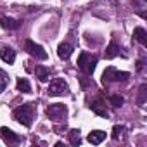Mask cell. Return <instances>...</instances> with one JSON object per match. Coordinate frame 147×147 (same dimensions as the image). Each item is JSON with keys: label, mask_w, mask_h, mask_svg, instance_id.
Listing matches in <instances>:
<instances>
[{"label": "cell", "mask_w": 147, "mask_h": 147, "mask_svg": "<svg viewBox=\"0 0 147 147\" xmlns=\"http://www.w3.org/2000/svg\"><path fill=\"white\" fill-rule=\"evenodd\" d=\"M12 116H14V119L19 121L23 126L30 128V126H31V121H33V106H31V104H23V106H19V107L14 109Z\"/></svg>", "instance_id": "cell-1"}, {"label": "cell", "mask_w": 147, "mask_h": 147, "mask_svg": "<svg viewBox=\"0 0 147 147\" xmlns=\"http://www.w3.org/2000/svg\"><path fill=\"white\" fill-rule=\"evenodd\" d=\"M95 66H97V57L95 55H92V54H88V52H82L80 54V57H78V67L85 73V75H92L94 73V69H95Z\"/></svg>", "instance_id": "cell-2"}, {"label": "cell", "mask_w": 147, "mask_h": 147, "mask_svg": "<svg viewBox=\"0 0 147 147\" xmlns=\"http://www.w3.org/2000/svg\"><path fill=\"white\" fill-rule=\"evenodd\" d=\"M130 78V73L126 71H118L114 67H107L104 73H102V83L107 85L111 82H126Z\"/></svg>", "instance_id": "cell-3"}, {"label": "cell", "mask_w": 147, "mask_h": 147, "mask_svg": "<svg viewBox=\"0 0 147 147\" xmlns=\"http://www.w3.org/2000/svg\"><path fill=\"white\" fill-rule=\"evenodd\" d=\"M24 50H26L30 55H33L35 59H40V61H45V59L49 57L47 50H45L42 45H38V43H35V42H31V40H28V42L24 43Z\"/></svg>", "instance_id": "cell-4"}, {"label": "cell", "mask_w": 147, "mask_h": 147, "mask_svg": "<svg viewBox=\"0 0 147 147\" xmlns=\"http://www.w3.org/2000/svg\"><path fill=\"white\" fill-rule=\"evenodd\" d=\"M47 92H49V95H64V94L69 92V87H67V83L62 78H54L50 82Z\"/></svg>", "instance_id": "cell-5"}, {"label": "cell", "mask_w": 147, "mask_h": 147, "mask_svg": "<svg viewBox=\"0 0 147 147\" xmlns=\"http://www.w3.org/2000/svg\"><path fill=\"white\" fill-rule=\"evenodd\" d=\"M66 114H67V109H66V106H62V104H50V106L47 107V116H49L50 119H54V121L64 119Z\"/></svg>", "instance_id": "cell-6"}, {"label": "cell", "mask_w": 147, "mask_h": 147, "mask_svg": "<svg viewBox=\"0 0 147 147\" xmlns=\"http://www.w3.org/2000/svg\"><path fill=\"white\" fill-rule=\"evenodd\" d=\"M0 137H2L5 140V144H9V145L21 142V137L18 133H14L11 128H7V126H0Z\"/></svg>", "instance_id": "cell-7"}, {"label": "cell", "mask_w": 147, "mask_h": 147, "mask_svg": "<svg viewBox=\"0 0 147 147\" xmlns=\"http://www.w3.org/2000/svg\"><path fill=\"white\" fill-rule=\"evenodd\" d=\"M90 109H92L95 114L102 116V118H109V113H107L106 104H104L102 99H95V100H92V102H90Z\"/></svg>", "instance_id": "cell-8"}, {"label": "cell", "mask_w": 147, "mask_h": 147, "mask_svg": "<svg viewBox=\"0 0 147 147\" xmlns=\"http://www.w3.org/2000/svg\"><path fill=\"white\" fill-rule=\"evenodd\" d=\"M0 26H2L4 30H18L21 26V21L7 18V16H0Z\"/></svg>", "instance_id": "cell-9"}, {"label": "cell", "mask_w": 147, "mask_h": 147, "mask_svg": "<svg viewBox=\"0 0 147 147\" xmlns=\"http://www.w3.org/2000/svg\"><path fill=\"white\" fill-rule=\"evenodd\" d=\"M0 59L7 64H12L16 61V50H12L11 47H2L0 49Z\"/></svg>", "instance_id": "cell-10"}, {"label": "cell", "mask_w": 147, "mask_h": 147, "mask_svg": "<svg viewBox=\"0 0 147 147\" xmlns=\"http://www.w3.org/2000/svg\"><path fill=\"white\" fill-rule=\"evenodd\" d=\"M104 138H106V133H104L102 130H94V131H90L88 137H87V140H88L90 144H94V145L104 142Z\"/></svg>", "instance_id": "cell-11"}, {"label": "cell", "mask_w": 147, "mask_h": 147, "mask_svg": "<svg viewBox=\"0 0 147 147\" xmlns=\"http://www.w3.org/2000/svg\"><path fill=\"white\" fill-rule=\"evenodd\" d=\"M71 54H73V45H69V43H61V45L57 47V55H59L61 59H69Z\"/></svg>", "instance_id": "cell-12"}, {"label": "cell", "mask_w": 147, "mask_h": 147, "mask_svg": "<svg viewBox=\"0 0 147 147\" xmlns=\"http://www.w3.org/2000/svg\"><path fill=\"white\" fill-rule=\"evenodd\" d=\"M35 75H36V78L40 82H47L50 78V69L45 67V66H36L35 67Z\"/></svg>", "instance_id": "cell-13"}, {"label": "cell", "mask_w": 147, "mask_h": 147, "mask_svg": "<svg viewBox=\"0 0 147 147\" xmlns=\"http://www.w3.org/2000/svg\"><path fill=\"white\" fill-rule=\"evenodd\" d=\"M133 36H135V40H137L142 47H145V45H147V33H145V30H144V28H140V26H138V28H135V30H133Z\"/></svg>", "instance_id": "cell-14"}, {"label": "cell", "mask_w": 147, "mask_h": 147, "mask_svg": "<svg viewBox=\"0 0 147 147\" xmlns=\"http://www.w3.org/2000/svg\"><path fill=\"white\" fill-rule=\"evenodd\" d=\"M104 55H106V59H114L116 55H119V45H118L116 42H111V43L107 45Z\"/></svg>", "instance_id": "cell-15"}, {"label": "cell", "mask_w": 147, "mask_h": 147, "mask_svg": "<svg viewBox=\"0 0 147 147\" xmlns=\"http://www.w3.org/2000/svg\"><path fill=\"white\" fill-rule=\"evenodd\" d=\"M16 87H18L19 92H24V94H30V92H31V85H30V82H28L26 78H18Z\"/></svg>", "instance_id": "cell-16"}, {"label": "cell", "mask_w": 147, "mask_h": 147, "mask_svg": "<svg viewBox=\"0 0 147 147\" xmlns=\"http://www.w3.org/2000/svg\"><path fill=\"white\" fill-rule=\"evenodd\" d=\"M69 142H71V145H80V144H82L80 130H71V131H69Z\"/></svg>", "instance_id": "cell-17"}, {"label": "cell", "mask_w": 147, "mask_h": 147, "mask_svg": "<svg viewBox=\"0 0 147 147\" xmlns=\"http://www.w3.org/2000/svg\"><path fill=\"white\" fill-rule=\"evenodd\" d=\"M125 130H126V128H125L123 125H116V126L113 128V138H114V140H119V138L123 137Z\"/></svg>", "instance_id": "cell-18"}, {"label": "cell", "mask_w": 147, "mask_h": 147, "mask_svg": "<svg viewBox=\"0 0 147 147\" xmlns=\"http://www.w3.org/2000/svg\"><path fill=\"white\" fill-rule=\"evenodd\" d=\"M109 102H111L113 107H121L123 102H125V99H123L121 95H111V97H109Z\"/></svg>", "instance_id": "cell-19"}, {"label": "cell", "mask_w": 147, "mask_h": 147, "mask_svg": "<svg viewBox=\"0 0 147 147\" xmlns=\"http://www.w3.org/2000/svg\"><path fill=\"white\" fill-rule=\"evenodd\" d=\"M145 90H147V85H142V87H140V90H138V99H137V102H138L140 106L145 102V94H147Z\"/></svg>", "instance_id": "cell-20"}, {"label": "cell", "mask_w": 147, "mask_h": 147, "mask_svg": "<svg viewBox=\"0 0 147 147\" xmlns=\"http://www.w3.org/2000/svg\"><path fill=\"white\" fill-rule=\"evenodd\" d=\"M133 5H138V9H144L145 0H133Z\"/></svg>", "instance_id": "cell-21"}, {"label": "cell", "mask_w": 147, "mask_h": 147, "mask_svg": "<svg viewBox=\"0 0 147 147\" xmlns=\"http://www.w3.org/2000/svg\"><path fill=\"white\" fill-rule=\"evenodd\" d=\"M5 87H7V82H5L4 78H0V94L5 90Z\"/></svg>", "instance_id": "cell-22"}, {"label": "cell", "mask_w": 147, "mask_h": 147, "mask_svg": "<svg viewBox=\"0 0 147 147\" xmlns=\"http://www.w3.org/2000/svg\"><path fill=\"white\" fill-rule=\"evenodd\" d=\"M142 67H144V62L142 61H137V71H142Z\"/></svg>", "instance_id": "cell-23"}, {"label": "cell", "mask_w": 147, "mask_h": 147, "mask_svg": "<svg viewBox=\"0 0 147 147\" xmlns=\"http://www.w3.org/2000/svg\"><path fill=\"white\" fill-rule=\"evenodd\" d=\"M113 2H118V0H113Z\"/></svg>", "instance_id": "cell-24"}]
</instances>
